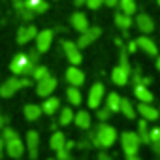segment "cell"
<instances>
[{
    "label": "cell",
    "instance_id": "obj_20",
    "mask_svg": "<svg viewBox=\"0 0 160 160\" xmlns=\"http://www.w3.org/2000/svg\"><path fill=\"white\" fill-rule=\"evenodd\" d=\"M25 8H28L34 13H45L49 10V4L45 0H25Z\"/></svg>",
    "mask_w": 160,
    "mask_h": 160
},
{
    "label": "cell",
    "instance_id": "obj_6",
    "mask_svg": "<svg viewBox=\"0 0 160 160\" xmlns=\"http://www.w3.org/2000/svg\"><path fill=\"white\" fill-rule=\"evenodd\" d=\"M55 89H57V79H55L53 75H49V77L42 79V81H38V85H36V94L42 96V98H47V96H51V92H53Z\"/></svg>",
    "mask_w": 160,
    "mask_h": 160
},
{
    "label": "cell",
    "instance_id": "obj_24",
    "mask_svg": "<svg viewBox=\"0 0 160 160\" xmlns=\"http://www.w3.org/2000/svg\"><path fill=\"white\" fill-rule=\"evenodd\" d=\"M42 113H43L42 108L36 106V104H27L25 106V117H27V121H38Z\"/></svg>",
    "mask_w": 160,
    "mask_h": 160
},
{
    "label": "cell",
    "instance_id": "obj_18",
    "mask_svg": "<svg viewBox=\"0 0 160 160\" xmlns=\"http://www.w3.org/2000/svg\"><path fill=\"white\" fill-rule=\"evenodd\" d=\"M136 25H138V28H139L143 34H151V32L154 30V21H152L149 15H145V13L138 15V19H136Z\"/></svg>",
    "mask_w": 160,
    "mask_h": 160
},
{
    "label": "cell",
    "instance_id": "obj_47",
    "mask_svg": "<svg viewBox=\"0 0 160 160\" xmlns=\"http://www.w3.org/2000/svg\"><path fill=\"white\" fill-rule=\"evenodd\" d=\"M2 147H4V143H2V139H0V152H2Z\"/></svg>",
    "mask_w": 160,
    "mask_h": 160
},
{
    "label": "cell",
    "instance_id": "obj_46",
    "mask_svg": "<svg viewBox=\"0 0 160 160\" xmlns=\"http://www.w3.org/2000/svg\"><path fill=\"white\" fill-rule=\"evenodd\" d=\"M154 66H156V70H158V72H160V57H158V58H156V62H154Z\"/></svg>",
    "mask_w": 160,
    "mask_h": 160
},
{
    "label": "cell",
    "instance_id": "obj_19",
    "mask_svg": "<svg viewBox=\"0 0 160 160\" xmlns=\"http://www.w3.org/2000/svg\"><path fill=\"white\" fill-rule=\"evenodd\" d=\"M134 94L138 96V100L141 104H151L154 98H152V92L145 87V85H134Z\"/></svg>",
    "mask_w": 160,
    "mask_h": 160
},
{
    "label": "cell",
    "instance_id": "obj_11",
    "mask_svg": "<svg viewBox=\"0 0 160 160\" xmlns=\"http://www.w3.org/2000/svg\"><path fill=\"white\" fill-rule=\"evenodd\" d=\"M66 81L72 85V87H79L85 83V73L79 70L77 66H70L66 70Z\"/></svg>",
    "mask_w": 160,
    "mask_h": 160
},
{
    "label": "cell",
    "instance_id": "obj_32",
    "mask_svg": "<svg viewBox=\"0 0 160 160\" xmlns=\"http://www.w3.org/2000/svg\"><path fill=\"white\" fill-rule=\"evenodd\" d=\"M30 75H32V79H34V81L38 83V81H42V79L49 77L51 73H49V70H47L45 66H36V68H34V72H32Z\"/></svg>",
    "mask_w": 160,
    "mask_h": 160
},
{
    "label": "cell",
    "instance_id": "obj_42",
    "mask_svg": "<svg viewBox=\"0 0 160 160\" xmlns=\"http://www.w3.org/2000/svg\"><path fill=\"white\" fill-rule=\"evenodd\" d=\"M73 145H75V143H73V141H66V145H64V147H66V149H70V151H72V147H73Z\"/></svg>",
    "mask_w": 160,
    "mask_h": 160
},
{
    "label": "cell",
    "instance_id": "obj_41",
    "mask_svg": "<svg viewBox=\"0 0 160 160\" xmlns=\"http://www.w3.org/2000/svg\"><path fill=\"white\" fill-rule=\"evenodd\" d=\"M73 4L75 6H83V4H87V0H73Z\"/></svg>",
    "mask_w": 160,
    "mask_h": 160
},
{
    "label": "cell",
    "instance_id": "obj_13",
    "mask_svg": "<svg viewBox=\"0 0 160 160\" xmlns=\"http://www.w3.org/2000/svg\"><path fill=\"white\" fill-rule=\"evenodd\" d=\"M36 36H38V28H36V27H32V25H30V27H23V28H19V32H17V43L25 45V43L36 40Z\"/></svg>",
    "mask_w": 160,
    "mask_h": 160
},
{
    "label": "cell",
    "instance_id": "obj_3",
    "mask_svg": "<svg viewBox=\"0 0 160 160\" xmlns=\"http://www.w3.org/2000/svg\"><path fill=\"white\" fill-rule=\"evenodd\" d=\"M32 81L30 79H27V77H10L6 83H2V87H0V96L2 98H10V96H13L19 89H23V87H28Z\"/></svg>",
    "mask_w": 160,
    "mask_h": 160
},
{
    "label": "cell",
    "instance_id": "obj_16",
    "mask_svg": "<svg viewBox=\"0 0 160 160\" xmlns=\"http://www.w3.org/2000/svg\"><path fill=\"white\" fill-rule=\"evenodd\" d=\"M70 23H72V27H73L77 32H85V30H89V19H87V15L81 13V12H75V13L72 15Z\"/></svg>",
    "mask_w": 160,
    "mask_h": 160
},
{
    "label": "cell",
    "instance_id": "obj_30",
    "mask_svg": "<svg viewBox=\"0 0 160 160\" xmlns=\"http://www.w3.org/2000/svg\"><path fill=\"white\" fill-rule=\"evenodd\" d=\"M119 6H121V12L126 13V15H134L138 6H136V0H119Z\"/></svg>",
    "mask_w": 160,
    "mask_h": 160
},
{
    "label": "cell",
    "instance_id": "obj_31",
    "mask_svg": "<svg viewBox=\"0 0 160 160\" xmlns=\"http://www.w3.org/2000/svg\"><path fill=\"white\" fill-rule=\"evenodd\" d=\"M151 147L156 154H160V128H152L151 130Z\"/></svg>",
    "mask_w": 160,
    "mask_h": 160
},
{
    "label": "cell",
    "instance_id": "obj_48",
    "mask_svg": "<svg viewBox=\"0 0 160 160\" xmlns=\"http://www.w3.org/2000/svg\"><path fill=\"white\" fill-rule=\"evenodd\" d=\"M49 160H57V158H49Z\"/></svg>",
    "mask_w": 160,
    "mask_h": 160
},
{
    "label": "cell",
    "instance_id": "obj_1",
    "mask_svg": "<svg viewBox=\"0 0 160 160\" xmlns=\"http://www.w3.org/2000/svg\"><path fill=\"white\" fill-rule=\"evenodd\" d=\"M36 66H38V64L32 62L28 55L19 53V55L13 57V60H12V64H10V70H12L15 75H30Z\"/></svg>",
    "mask_w": 160,
    "mask_h": 160
},
{
    "label": "cell",
    "instance_id": "obj_33",
    "mask_svg": "<svg viewBox=\"0 0 160 160\" xmlns=\"http://www.w3.org/2000/svg\"><path fill=\"white\" fill-rule=\"evenodd\" d=\"M73 117H75V115H73L72 108H62V111H60V121H58V122H60L62 126H66V124H70V122L73 121Z\"/></svg>",
    "mask_w": 160,
    "mask_h": 160
},
{
    "label": "cell",
    "instance_id": "obj_23",
    "mask_svg": "<svg viewBox=\"0 0 160 160\" xmlns=\"http://www.w3.org/2000/svg\"><path fill=\"white\" fill-rule=\"evenodd\" d=\"M58 106H60L58 98H55V96H47L45 102H43V106H42V111H43L45 115H53V113L58 109Z\"/></svg>",
    "mask_w": 160,
    "mask_h": 160
},
{
    "label": "cell",
    "instance_id": "obj_44",
    "mask_svg": "<svg viewBox=\"0 0 160 160\" xmlns=\"http://www.w3.org/2000/svg\"><path fill=\"white\" fill-rule=\"evenodd\" d=\"M77 145H79V147H89V145H91V143H89V141H79V143H77Z\"/></svg>",
    "mask_w": 160,
    "mask_h": 160
},
{
    "label": "cell",
    "instance_id": "obj_2",
    "mask_svg": "<svg viewBox=\"0 0 160 160\" xmlns=\"http://www.w3.org/2000/svg\"><path fill=\"white\" fill-rule=\"evenodd\" d=\"M94 132H96V139H94V145H96V147L109 149V147L115 143V139H117V132H115V128L109 126L108 122H102Z\"/></svg>",
    "mask_w": 160,
    "mask_h": 160
},
{
    "label": "cell",
    "instance_id": "obj_43",
    "mask_svg": "<svg viewBox=\"0 0 160 160\" xmlns=\"http://www.w3.org/2000/svg\"><path fill=\"white\" fill-rule=\"evenodd\" d=\"M126 160H141L138 154H132V156H126Z\"/></svg>",
    "mask_w": 160,
    "mask_h": 160
},
{
    "label": "cell",
    "instance_id": "obj_25",
    "mask_svg": "<svg viewBox=\"0 0 160 160\" xmlns=\"http://www.w3.org/2000/svg\"><path fill=\"white\" fill-rule=\"evenodd\" d=\"M49 145H51L53 151L64 149V145H66V136H64L62 132H55V134L51 136V139H49Z\"/></svg>",
    "mask_w": 160,
    "mask_h": 160
},
{
    "label": "cell",
    "instance_id": "obj_37",
    "mask_svg": "<svg viewBox=\"0 0 160 160\" xmlns=\"http://www.w3.org/2000/svg\"><path fill=\"white\" fill-rule=\"evenodd\" d=\"M102 4H104V0H87V6H89L91 10H98Z\"/></svg>",
    "mask_w": 160,
    "mask_h": 160
},
{
    "label": "cell",
    "instance_id": "obj_29",
    "mask_svg": "<svg viewBox=\"0 0 160 160\" xmlns=\"http://www.w3.org/2000/svg\"><path fill=\"white\" fill-rule=\"evenodd\" d=\"M121 113H122L126 119H130V121H134V119H136V109L132 108L130 100H126V98H122V100H121Z\"/></svg>",
    "mask_w": 160,
    "mask_h": 160
},
{
    "label": "cell",
    "instance_id": "obj_17",
    "mask_svg": "<svg viewBox=\"0 0 160 160\" xmlns=\"http://www.w3.org/2000/svg\"><path fill=\"white\" fill-rule=\"evenodd\" d=\"M138 113H139L145 121H156V119L160 117V111H158L156 108H152L151 104H141V102H139V106H138Z\"/></svg>",
    "mask_w": 160,
    "mask_h": 160
},
{
    "label": "cell",
    "instance_id": "obj_27",
    "mask_svg": "<svg viewBox=\"0 0 160 160\" xmlns=\"http://www.w3.org/2000/svg\"><path fill=\"white\" fill-rule=\"evenodd\" d=\"M66 96H68V102H70L72 106H81L83 96H81V91H79L77 87H70V89L66 91Z\"/></svg>",
    "mask_w": 160,
    "mask_h": 160
},
{
    "label": "cell",
    "instance_id": "obj_40",
    "mask_svg": "<svg viewBox=\"0 0 160 160\" xmlns=\"http://www.w3.org/2000/svg\"><path fill=\"white\" fill-rule=\"evenodd\" d=\"M98 160H113V158H111L108 152H100V154H98Z\"/></svg>",
    "mask_w": 160,
    "mask_h": 160
},
{
    "label": "cell",
    "instance_id": "obj_5",
    "mask_svg": "<svg viewBox=\"0 0 160 160\" xmlns=\"http://www.w3.org/2000/svg\"><path fill=\"white\" fill-rule=\"evenodd\" d=\"M104 94H106L104 85H102V83H94V85H92V89H91V92H89V98H87L89 108L98 109V108H100V104H102V100H104Z\"/></svg>",
    "mask_w": 160,
    "mask_h": 160
},
{
    "label": "cell",
    "instance_id": "obj_28",
    "mask_svg": "<svg viewBox=\"0 0 160 160\" xmlns=\"http://www.w3.org/2000/svg\"><path fill=\"white\" fill-rule=\"evenodd\" d=\"M138 136H139V139H141L143 143H149V141H151V130L147 128V121H145V119H141V121L138 122Z\"/></svg>",
    "mask_w": 160,
    "mask_h": 160
},
{
    "label": "cell",
    "instance_id": "obj_22",
    "mask_svg": "<svg viewBox=\"0 0 160 160\" xmlns=\"http://www.w3.org/2000/svg\"><path fill=\"white\" fill-rule=\"evenodd\" d=\"M115 25H117L122 32H126V30L132 27V17L126 15V13H122V12H119V13H115Z\"/></svg>",
    "mask_w": 160,
    "mask_h": 160
},
{
    "label": "cell",
    "instance_id": "obj_7",
    "mask_svg": "<svg viewBox=\"0 0 160 160\" xmlns=\"http://www.w3.org/2000/svg\"><path fill=\"white\" fill-rule=\"evenodd\" d=\"M62 49H64V55H66V58L73 64V66H77V64H81V51H79V47H77V43H73V42H62Z\"/></svg>",
    "mask_w": 160,
    "mask_h": 160
},
{
    "label": "cell",
    "instance_id": "obj_4",
    "mask_svg": "<svg viewBox=\"0 0 160 160\" xmlns=\"http://www.w3.org/2000/svg\"><path fill=\"white\" fill-rule=\"evenodd\" d=\"M121 145H122L124 154L126 156H132V154H138L139 145H141V139H139L138 132H124L121 136Z\"/></svg>",
    "mask_w": 160,
    "mask_h": 160
},
{
    "label": "cell",
    "instance_id": "obj_45",
    "mask_svg": "<svg viewBox=\"0 0 160 160\" xmlns=\"http://www.w3.org/2000/svg\"><path fill=\"white\" fill-rule=\"evenodd\" d=\"M4 121H6V119H4V115H2V113H0V128H2V126H4Z\"/></svg>",
    "mask_w": 160,
    "mask_h": 160
},
{
    "label": "cell",
    "instance_id": "obj_26",
    "mask_svg": "<svg viewBox=\"0 0 160 160\" xmlns=\"http://www.w3.org/2000/svg\"><path fill=\"white\" fill-rule=\"evenodd\" d=\"M121 96L117 94V92H111V94H108V98H106V108H109V111L113 113V111H121Z\"/></svg>",
    "mask_w": 160,
    "mask_h": 160
},
{
    "label": "cell",
    "instance_id": "obj_38",
    "mask_svg": "<svg viewBox=\"0 0 160 160\" xmlns=\"http://www.w3.org/2000/svg\"><path fill=\"white\" fill-rule=\"evenodd\" d=\"M126 51H128V53H136V51H138V43H136V42H128Z\"/></svg>",
    "mask_w": 160,
    "mask_h": 160
},
{
    "label": "cell",
    "instance_id": "obj_12",
    "mask_svg": "<svg viewBox=\"0 0 160 160\" xmlns=\"http://www.w3.org/2000/svg\"><path fill=\"white\" fill-rule=\"evenodd\" d=\"M136 43H138V49L145 51L147 55H151V57H156V55H158V47H156V43H154L151 38H147L145 34L139 36V38L136 40Z\"/></svg>",
    "mask_w": 160,
    "mask_h": 160
},
{
    "label": "cell",
    "instance_id": "obj_14",
    "mask_svg": "<svg viewBox=\"0 0 160 160\" xmlns=\"http://www.w3.org/2000/svg\"><path fill=\"white\" fill-rule=\"evenodd\" d=\"M27 147H28L30 158L34 160V158L38 156V149H40V136H38L36 130H30V132L27 134Z\"/></svg>",
    "mask_w": 160,
    "mask_h": 160
},
{
    "label": "cell",
    "instance_id": "obj_10",
    "mask_svg": "<svg viewBox=\"0 0 160 160\" xmlns=\"http://www.w3.org/2000/svg\"><path fill=\"white\" fill-rule=\"evenodd\" d=\"M53 30H42V32H38V36H36V49H38V53H45L49 47H51V43H53Z\"/></svg>",
    "mask_w": 160,
    "mask_h": 160
},
{
    "label": "cell",
    "instance_id": "obj_49",
    "mask_svg": "<svg viewBox=\"0 0 160 160\" xmlns=\"http://www.w3.org/2000/svg\"><path fill=\"white\" fill-rule=\"evenodd\" d=\"M158 4H160V0H158Z\"/></svg>",
    "mask_w": 160,
    "mask_h": 160
},
{
    "label": "cell",
    "instance_id": "obj_39",
    "mask_svg": "<svg viewBox=\"0 0 160 160\" xmlns=\"http://www.w3.org/2000/svg\"><path fill=\"white\" fill-rule=\"evenodd\" d=\"M104 4L109 8H115V4H119V0H104Z\"/></svg>",
    "mask_w": 160,
    "mask_h": 160
},
{
    "label": "cell",
    "instance_id": "obj_36",
    "mask_svg": "<svg viewBox=\"0 0 160 160\" xmlns=\"http://www.w3.org/2000/svg\"><path fill=\"white\" fill-rule=\"evenodd\" d=\"M2 136H4V139H6V141H10V139H13V138H19V136H17V132H15V130H12V128H4Z\"/></svg>",
    "mask_w": 160,
    "mask_h": 160
},
{
    "label": "cell",
    "instance_id": "obj_35",
    "mask_svg": "<svg viewBox=\"0 0 160 160\" xmlns=\"http://www.w3.org/2000/svg\"><path fill=\"white\" fill-rule=\"evenodd\" d=\"M72 158V154H70V149H60V151H57V160H70Z\"/></svg>",
    "mask_w": 160,
    "mask_h": 160
},
{
    "label": "cell",
    "instance_id": "obj_15",
    "mask_svg": "<svg viewBox=\"0 0 160 160\" xmlns=\"http://www.w3.org/2000/svg\"><path fill=\"white\" fill-rule=\"evenodd\" d=\"M6 151H8V154L12 158H19L25 152V145H23V141L19 138H13V139L6 141Z\"/></svg>",
    "mask_w": 160,
    "mask_h": 160
},
{
    "label": "cell",
    "instance_id": "obj_9",
    "mask_svg": "<svg viewBox=\"0 0 160 160\" xmlns=\"http://www.w3.org/2000/svg\"><path fill=\"white\" fill-rule=\"evenodd\" d=\"M111 79H113L115 85L124 87V85L128 83V79H130V68H126V66H122V64L115 66L113 72H111Z\"/></svg>",
    "mask_w": 160,
    "mask_h": 160
},
{
    "label": "cell",
    "instance_id": "obj_34",
    "mask_svg": "<svg viewBox=\"0 0 160 160\" xmlns=\"http://www.w3.org/2000/svg\"><path fill=\"white\" fill-rule=\"evenodd\" d=\"M109 115H111V111H109V108H98V119L102 121V122H106L108 119H109Z\"/></svg>",
    "mask_w": 160,
    "mask_h": 160
},
{
    "label": "cell",
    "instance_id": "obj_8",
    "mask_svg": "<svg viewBox=\"0 0 160 160\" xmlns=\"http://www.w3.org/2000/svg\"><path fill=\"white\" fill-rule=\"evenodd\" d=\"M100 34H102V30L98 27H92V28L81 32V36H79V40H77V47L79 49H81V47H89L91 43H94L100 38Z\"/></svg>",
    "mask_w": 160,
    "mask_h": 160
},
{
    "label": "cell",
    "instance_id": "obj_21",
    "mask_svg": "<svg viewBox=\"0 0 160 160\" xmlns=\"http://www.w3.org/2000/svg\"><path fill=\"white\" fill-rule=\"evenodd\" d=\"M73 122H75L79 128L89 130V128H91V115H89L87 111H77L75 117H73Z\"/></svg>",
    "mask_w": 160,
    "mask_h": 160
}]
</instances>
